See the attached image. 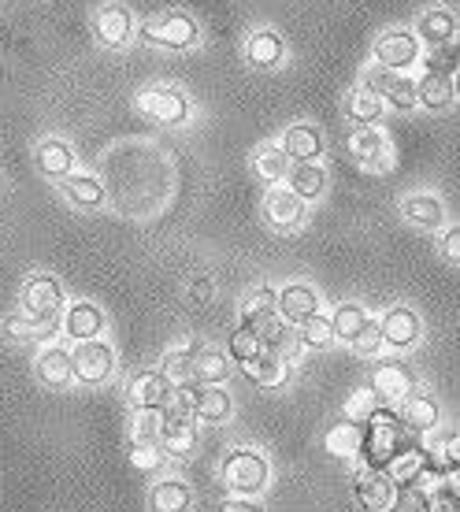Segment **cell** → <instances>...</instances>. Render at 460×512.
<instances>
[{
  "instance_id": "1",
  "label": "cell",
  "mask_w": 460,
  "mask_h": 512,
  "mask_svg": "<svg viewBox=\"0 0 460 512\" xmlns=\"http://www.w3.org/2000/svg\"><path fill=\"white\" fill-rule=\"evenodd\" d=\"M219 483L230 498H260L271 487V461L256 446H230L219 461Z\"/></svg>"
},
{
  "instance_id": "2",
  "label": "cell",
  "mask_w": 460,
  "mask_h": 512,
  "mask_svg": "<svg viewBox=\"0 0 460 512\" xmlns=\"http://www.w3.org/2000/svg\"><path fill=\"white\" fill-rule=\"evenodd\" d=\"M19 312H23L26 320H34L38 327L52 331L56 323H64V312H67V297H64V282L56 279V275H30L23 286V294H19Z\"/></svg>"
},
{
  "instance_id": "3",
  "label": "cell",
  "mask_w": 460,
  "mask_h": 512,
  "mask_svg": "<svg viewBox=\"0 0 460 512\" xmlns=\"http://www.w3.org/2000/svg\"><path fill=\"white\" fill-rule=\"evenodd\" d=\"M141 41L160 52H190L201 41V26L190 12H160L141 26Z\"/></svg>"
},
{
  "instance_id": "4",
  "label": "cell",
  "mask_w": 460,
  "mask_h": 512,
  "mask_svg": "<svg viewBox=\"0 0 460 512\" xmlns=\"http://www.w3.org/2000/svg\"><path fill=\"white\" fill-rule=\"evenodd\" d=\"M138 112L160 127H186L193 116V104L179 86H149L138 93Z\"/></svg>"
},
{
  "instance_id": "5",
  "label": "cell",
  "mask_w": 460,
  "mask_h": 512,
  "mask_svg": "<svg viewBox=\"0 0 460 512\" xmlns=\"http://www.w3.org/2000/svg\"><path fill=\"white\" fill-rule=\"evenodd\" d=\"M423 45L420 34L416 30H383L379 38H375V45H371V56H375V64H383L386 71H394V75H401V71H409V67H416L423 60Z\"/></svg>"
},
{
  "instance_id": "6",
  "label": "cell",
  "mask_w": 460,
  "mask_h": 512,
  "mask_svg": "<svg viewBox=\"0 0 460 512\" xmlns=\"http://www.w3.org/2000/svg\"><path fill=\"white\" fill-rule=\"evenodd\" d=\"M379 327H383V342L390 353H412V349L423 342L420 312L409 305H390L383 316H379Z\"/></svg>"
},
{
  "instance_id": "7",
  "label": "cell",
  "mask_w": 460,
  "mask_h": 512,
  "mask_svg": "<svg viewBox=\"0 0 460 512\" xmlns=\"http://www.w3.org/2000/svg\"><path fill=\"white\" fill-rule=\"evenodd\" d=\"M349 153L364 171L371 175H386L394 167V145L386 138V130L379 127H357L349 134Z\"/></svg>"
},
{
  "instance_id": "8",
  "label": "cell",
  "mask_w": 460,
  "mask_h": 512,
  "mask_svg": "<svg viewBox=\"0 0 460 512\" xmlns=\"http://www.w3.org/2000/svg\"><path fill=\"white\" fill-rule=\"evenodd\" d=\"M264 219L279 234H294L308 223V205L290 186H268V193H264Z\"/></svg>"
},
{
  "instance_id": "9",
  "label": "cell",
  "mask_w": 460,
  "mask_h": 512,
  "mask_svg": "<svg viewBox=\"0 0 460 512\" xmlns=\"http://www.w3.org/2000/svg\"><path fill=\"white\" fill-rule=\"evenodd\" d=\"M353 494H357L364 512H390L397 509L401 498V483L390 479V472H375V468H360L353 475Z\"/></svg>"
},
{
  "instance_id": "10",
  "label": "cell",
  "mask_w": 460,
  "mask_h": 512,
  "mask_svg": "<svg viewBox=\"0 0 460 512\" xmlns=\"http://www.w3.org/2000/svg\"><path fill=\"white\" fill-rule=\"evenodd\" d=\"M71 357H75V379L82 386H101L112 379L115 349L108 346V342H101V338H93V342H75Z\"/></svg>"
},
{
  "instance_id": "11",
  "label": "cell",
  "mask_w": 460,
  "mask_h": 512,
  "mask_svg": "<svg viewBox=\"0 0 460 512\" xmlns=\"http://www.w3.org/2000/svg\"><path fill=\"white\" fill-rule=\"evenodd\" d=\"M93 34L104 49H127L130 38H134V15H130L127 4L119 0H108L93 12Z\"/></svg>"
},
{
  "instance_id": "12",
  "label": "cell",
  "mask_w": 460,
  "mask_h": 512,
  "mask_svg": "<svg viewBox=\"0 0 460 512\" xmlns=\"http://www.w3.org/2000/svg\"><path fill=\"white\" fill-rule=\"evenodd\" d=\"M171 390H175V383H171V379H167L160 368H145V372L130 375V383H127V405H130V412L167 409V401H171Z\"/></svg>"
},
{
  "instance_id": "13",
  "label": "cell",
  "mask_w": 460,
  "mask_h": 512,
  "mask_svg": "<svg viewBox=\"0 0 460 512\" xmlns=\"http://www.w3.org/2000/svg\"><path fill=\"white\" fill-rule=\"evenodd\" d=\"M371 386H375V394L383 397V405H405L420 383H416V375L409 372V364H401V360H383L375 372H371Z\"/></svg>"
},
{
  "instance_id": "14",
  "label": "cell",
  "mask_w": 460,
  "mask_h": 512,
  "mask_svg": "<svg viewBox=\"0 0 460 512\" xmlns=\"http://www.w3.org/2000/svg\"><path fill=\"white\" fill-rule=\"evenodd\" d=\"M34 375H38L41 386H49V390H67L75 379V357H71V349L60 346V342H49V346H41V353L34 357Z\"/></svg>"
},
{
  "instance_id": "15",
  "label": "cell",
  "mask_w": 460,
  "mask_h": 512,
  "mask_svg": "<svg viewBox=\"0 0 460 512\" xmlns=\"http://www.w3.org/2000/svg\"><path fill=\"white\" fill-rule=\"evenodd\" d=\"M416 34L427 49H449V45H457V34H460V19L453 8L446 4H435V8H427L420 15V23H416Z\"/></svg>"
},
{
  "instance_id": "16",
  "label": "cell",
  "mask_w": 460,
  "mask_h": 512,
  "mask_svg": "<svg viewBox=\"0 0 460 512\" xmlns=\"http://www.w3.org/2000/svg\"><path fill=\"white\" fill-rule=\"evenodd\" d=\"M282 60H286V41H282L279 30L256 26L245 38V64L253 71H275V67H282Z\"/></svg>"
},
{
  "instance_id": "17",
  "label": "cell",
  "mask_w": 460,
  "mask_h": 512,
  "mask_svg": "<svg viewBox=\"0 0 460 512\" xmlns=\"http://www.w3.org/2000/svg\"><path fill=\"white\" fill-rule=\"evenodd\" d=\"M282 149L290 153V160L294 164H316L323 156V149H327V138H323V130L316 127V123H290V127L282 130Z\"/></svg>"
},
{
  "instance_id": "18",
  "label": "cell",
  "mask_w": 460,
  "mask_h": 512,
  "mask_svg": "<svg viewBox=\"0 0 460 512\" xmlns=\"http://www.w3.org/2000/svg\"><path fill=\"white\" fill-rule=\"evenodd\" d=\"M401 219L416 227V231H431L442 234L446 231V205L438 201L435 193H409L401 201Z\"/></svg>"
},
{
  "instance_id": "19",
  "label": "cell",
  "mask_w": 460,
  "mask_h": 512,
  "mask_svg": "<svg viewBox=\"0 0 460 512\" xmlns=\"http://www.w3.org/2000/svg\"><path fill=\"white\" fill-rule=\"evenodd\" d=\"M279 316L290 327H301L305 320L320 316V294L308 282H286L279 290Z\"/></svg>"
},
{
  "instance_id": "20",
  "label": "cell",
  "mask_w": 460,
  "mask_h": 512,
  "mask_svg": "<svg viewBox=\"0 0 460 512\" xmlns=\"http://www.w3.org/2000/svg\"><path fill=\"white\" fill-rule=\"evenodd\" d=\"M34 164H38L41 175H45V179H52V182H64L78 171V167H75L78 164L75 149H71L64 138L38 141V149H34Z\"/></svg>"
},
{
  "instance_id": "21",
  "label": "cell",
  "mask_w": 460,
  "mask_h": 512,
  "mask_svg": "<svg viewBox=\"0 0 460 512\" xmlns=\"http://www.w3.org/2000/svg\"><path fill=\"white\" fill-rule=\"evenodd\" d=\"M149 509L153 512H190L193 509V487L182 475H160L149 487Z\"/></svg>"
},
{
  "instance_id": "22",
  "label": "cell",
  "mask_w": 460,
  "mask_h": 512,
  "mask_svg": "<svg viewBox=\"0 0 460 512\" xmlns=\"http://www.w3.org/2000/svg\"><path fill=\"white\" fill-rule=\"evenodd\" d=\"M64 334L67 338H75V342H93V338H101L104 331V312L101 305H93V301H75V305H67L64 312Z\"/></svg>"
},
{
  "instance_id": "23",
  "label": "cell",
  "mask_w": 460,
  "mask_h": 512,
  "mask_svg": "<svg viewBox=\"0 0 460 512\" xmlns=\"http://www.w3.org/2000/svg\"><path fill=\"white\" fill-rule=\"evenodd\" d=\"M342 112L345 119L353 123V127H379V119L386 116V101L379 93L364 90V86H353V90H345L342 97Z\"/></svg>"
},
{
  "instance_id": "24",
  "label": "cell",
  "mask_w": 460,
  "mask_h": 512,
  "mask_svg": "<svg viewBox=\"0 0 460 512\" xmlns=\"http://www.w3.org/2000/svg\"><path fill=\"white\" fill-rule=\"evenodd\" d=\"M401 420L409 427V435H435L438 423H442V405L427 390H416V394L401 405Z\"/></svg>"
},
{
  "instance_id": "25",
  "label": "cell",
  "mask_w": 460,
  "mask_h": 512,
  "mask_svg": "<svg viewBox=\"0 0 460 512\" xmlns=\"http://www.w3.org/2000/svg\"><path fill=\"white\" fill-rule=\"evenodd\" d=\"M60 190H64L67 205L78 208V212H93V208H101L104 197H108L101 175H93V171H75L71 179L60 182Z\"/></svg>"
},
{
  "instance_id": "26",
  "label": "cell",
  "mask_w": 460,
  "mask_h": 512,
  "mask_svg": "<svg viewBox=\"0 0 460 512\" xmlns=\"http://www.w3.org/2000/svg\"><path fill=\"white\" fill-rule=\"evenodd\" d=\"M201 349H205V342H201V338L182 334L179 342L164 353V360H160V372H164L171 383H186V379H193V364H197V357H201Z\"/></svg>"
},
{
  "instance_id": "27",
  "label": "cell",
  "mask_w": 460,
  "mask_h": 512,
  "mask_svg": "<svg viewBox=\"0 0 460 512\" xmlns=\"http://www.w3.org/2000/svg\"><path fill=\"white\" fill-rule=\"evenodd\" d=\"M253 171L268 186H282V182L290 179V171H294V160L282 149V141H264L253 153Z\"/></svg>"
},
{
  "instance_id": "28",
  "label": "cell",
  "mask_w": 460,
  "mask_h": 512,
  "mask_svg": "<svg viewBox=\"0 0 460 512\" xmlns=\"http://www.w3.org/2000/svg\"><path fill=\"white\" fill-rule=\"evenodd\" d=\"M197 420H190V416H171L167 412V423L164 431H160V446L167 449V457H175V461H182V457H190L193 449H197Z\"/></svg>"
},
{
  "instance_id": "29",
  "label": "cell",
  "mask_w": 460,
  "mask_h": 512,
  "mask_svg": "<svg viewBox=\"0 0 460 512\" xmlns=\"http://www.w3.org/2000/svg\"><path fill=\"white\" fill-rule=\"evenodd\" d=\"M242 372H245V379H249V383L264 386V390H282V386L290 383V364H286L275 349H264L253 364H245Z\"/></svg>"
},
{
  "instance_id": "30",
  "label": "cell",
  "mask_w": 460,
  "mask_h": 512,
  "mask_svg": "<svg viewBox=\"0 0 460 512\" xmlns=\"http://www.w3.org/2000/svg\"><path fill=\"white\" fill-rule=\"evenodd\" d=\"M457 101V90H453V78L449 75H438V71H427L420 78V108L423 112H431V116H442L449 112Z\"/></svg>"
},
{
  "instance_id": "31",
  "label": "cell",
  "mask_w": 460,
  "mask_h": 512,
  "mask_svg": "<svg viewBox=\"0 0 460 512\" xmlns=\"http://www.w3.org/2000/svg\"><path fill=\"white\" fill-rule=\"evenodd\" d=\"M323 449L331 453V457H342V461H357L360 449H364V427L360 423H334L331 431L323 435Z\"/></svg>"
},
{
  "instance_id": "32",
  "label": "cell",
  "mask_w": 460,
  "mask_h": 512,
  "mask_svg": "<svg viewBox=\"0 0 460 512\" xmlns=\"http://www.w3.org/2000/svg\"><path fill=\"white\" fill-rule=\"evenodd\" d=\"M286 186H290V190H294L305 205H312V201H320L323 193H327L331 179H327V167H323V164H294V171H290Z\"/></svg>"
},
{
  "instance_id": "33",
  "label": "cell",
  "mask_w": 460,
  "mask_h": 512,
  "mask_svg": "<svg viewBox=\"0 0 460 512\" xmlns=\"http://www.w3.org/2000/svg\"><path fill=\"white\" fill-rule=\"evenodd\" d=\"M275 316H279V290H271V286H260L242 301V323L253 327L256 334H260V327H268Z\"/></svg>"
},
{
  "instance_id": "34",
  "label": "cell",
  "mask_w": 460,
  "mask_h": 512,
  "mask_svg": "<svg viewBox=\"0 0 460 512\" xmlns=\"http://www.w3.org/2000/svg\"><path fill=\"white\" fill-rule=\"evenodd\" d=\"M371 312L360 301H342V305H334L331 312V323H334V334H338V342H345V346H353L360 338V331L368 327Z\"/></svg>"
},
{
  "instance_id": "35",
  "label": "cell",
  "mask_w": 460,
  "mask_h": 512,
  "mask_svg": "<svg viewBox=\"0 0 460 512\" xmlns=\"http://www.w3.org/2000/svg\"><path fill=\"white\" fill-rule=\"evenodd\" d=\"M427 461H431V449H423V446H416V442H409V446L397 453L394 461H390V479L394 483H401V487H412V479L427 468Z\"/></svg>"
},
{
  "instance_id": "36",
  "label": "cell",
  "mask_w": 460,
  "mask_h": 512,
  "mask_svg": "<svg viewBox=\"0 0 460 512\" xmlns=\"http://www.w3.org/2000/svg\"><path fill=\"white\" fill-rule=\"evenodd\" d=\"M297 342L308 349V353H327L331 346H338V334H334V323L331 316H312L297 327Z\"/></svg>"
},
{
  "instance_id": "37",
  "label": "cell",
  "mask_w": 460,
  "mask_h": 512,
  "mask_svg": "<svg viewBox=\"0 0 460 512\" xmlns=\"http://www.w3.org/2000/svg\"><path fill=\"white\" fill-rule=\"evenodd\" d=\"M193 379L201 386H223L230 379V357L223 349L205 346L201 357H197V364H193Z\"/></svg>"
},
{
  "instance_id": "38",
  "label": "cell",
  "mask_w": 460,
  "mask_h": 512,
  "mask_svg": "<svg viewBox=\"0 0 460 512\" xmlns=\"http://www.w3.org/2000/svg\"><path fill=\"white\" fill-rule=\"evenodd\" d=\"M264 338L253 331V327H245V323H238L234 331H230V338H227V357L234 360V364H253L260 353H264Z\"/></svg>"
},
{
  "instance_id": "39",
  "label": "cell",
  "mask_w": 460,
  "mask_h": 512,
  "mask_svg": "<svg viewBox=\"0 0 460 512\" xmlns=\"http://www.w3.org/2000/svg\"><path fill=\"white\" fill-rule=\"evenodd\" d=\"M383 101L390 112H397V116H412V112L420 108V82L409 75H394V82H390V90H386Z\"/></svg>"
},
{
  "instance_id": "40",
  "label": "cell",
  "mask_w": 460,
  "mask_h": 512,
  "mask_svg": "<svg viewBox=\"0 0 460 512\" xmlns=\"http://www.w3.org/2000/svg\"><path fill=\"white\" fill-rule=\"evenodd\" d=\"M383 409V397L375 394V386H357V390H353V394L345 397V405H342V420H349V423H360V427H364V423L371 420V416H375V412Z\"/></svg>"
},
{
  "instance_id": "41",
  "label": "cell",
  "mask_w": 460,
  "mask_h": 512,
  "mask_svg": "<svg viewBox=\"0 0 460 512\" xmlns=\"http://www.w3.org/2000/svg\"><path fill=\"white\" fill-rule=\"evenodd\" d=\"M230 416H234V397L227 394V386H205L201 390L197 423H227Z\"/></svg>"
},
{
  "instance_id": "42",
  "label": "cell",
  "mask_w": 460,
  "mask_h": 512,
  "mask_svg": "<svg viewBox=\"0 0 460 512\" xmlns=\"http://www.w3.org/2000/svg\"><path fill=\"white\" fill-rule=\"evenodd\" d=\"M127 457H130V468L141 475H160L167 468V461H171L160 442H130Z\"/></svg>"
},
{
  "instance_id": "43",
  "label": "cell",
  "mask_w": 460,
  "mask_h": 512,
  "mask_svg": "<svg viewBox=\"0 0 460 512\" xmlns=\"http://www.w3.org/2000/svg\"><path fill=\"white\" fill-rule=\"evenodd\" d=\"M164 423H167V409L130 412V442H160Z\"/></svg>"
},
{
  "instance_id": "44",
  "label": "cell",
  "mask_w": 460,
  "mask_h": 512,
  "mask_svg": "<svg viewBox=\"0 0 460 512\" xmlns=\"http://www.w3.org/2000/svg\"><path fill=\"white\" fill-rule=\"evenodd\" d=\"M201 390H205V386L197 383V379L175 383L171 401H167V412H171V416H190V420H197V409H201Z\"/></svg>"
},
{
  "instance_id": "45",
  "label": "cell",
  "mask_w": 460,
  "mask_h": 512,
  "mask_svg": "<svg viewBox=\"0 0 460 512\" xmlns=\"http://www.w3.org/2000/svg\"><path fill=\"white\" fill-rule=\"evenodd\" d=\"M412 490H416V498H420V501L435 498V494H442V490H446V464L438 461L435 453H431L427 468H423V472L412 479Z\"/></svg>"
},
{
  "instance_id": "46",
  "label": "cell",
  "mask_w": 460,
  "mask_h": 512,
  "mask_svg": "<svg viewBox=\"0 0 460 512\" xmlns=\"http://www.w3.org/2000/svg\"><path fill=\"white\" fill-rule=\"evenodd\" d=\"M4 334H8L12 342H38V338H45L49 331L38 327L34 320H26L23 312H19V316H8V320H4Z\"/></svg>"
},
{
  "instance_id": "47",
  "label": "cell",
  "mask_w": 460,
  "mask_h": 512,
  "mask_svg": "<svg viewBox=\"0 0 460 512\" xmlns=\"http://www.w3.org/2000/svg\"><path fill=\"white\" fill-rule=\"evenodd\" d=\"M386 349L383 342V327H379V320H368V327L360 331V338L353 342V353H360V357H379Z\"/></svg>"
},
{
  "instance_id": "48",
  "label": "cell",
  "mask_w": 460,
  "mask_h": 512,
  "mask_svg": "<svg viewBox=\"0 0 460 512\" xmlns=\"http://www.w3.org/2000/svg\"><path fill=\"white\" fill-rule=\"evenodd\" d=\"M390 82H394V71H386V67L375 64V60H371V67H364V75H360V86L371 93H379V97H386Z\"/></svg>"
},
{
  "instance_id": "49",
  "label": "cell",
  "mask_w": 460,
  "mask_h": 512,
  "mask_svg": "<svg viewBox=\"0 0 460 512\" xmlns=\"http://www.w3.org/2000/svg\"><path fill=\"white\" fill-rule=\"evenodd\" d=\"M438 256L460 268V223H449L446 231L438 234Z\"/></svg>"
},
{
  "instance_id": "50",
  "label": "cell",
  "mask_w": 460,
  "mask_h": 512,
  "mask_svg": "<svg viewBox=\"0 0 460 512\" xmlns=\"http://www.w3.org/2000/svg\"><path fill=\"white\" fill-rule=\"evenodd\" d=\"M442 464H460V427H453L446 438H438V446L431 449Z\"/></svg>"
},
{
  "instance_id": "51",
  "label": "cell",
  "mask_w": 460,
  "mask_h": 512,
  "mask_svg": "<svg viewBox=\"0 0 460 512\" xmlns=\"http://www.w3.org/2000/svg\"><path fill=\"white\" fill-rule=\"evenodd\" d=\"M460 67V52L457 45H449V49H435V60H431V67L427 71H438V75H449L453 78V71Z\"/></svg>"
},
{
  "instance_id": "52",
  "label": "cell",
  "mask_w": 460,
  "mask_h": 512,
  "mask_svg": "<svg viewBox=\"0 0 460 512\" xmlns=\"http://www.w3.org/2000/svg\"><path fill=\"white\" fill-rule=\"evenodd\" d=\"M420 505H423V512H460V494H453V490H442V494L420 501Z\"/></svg>"
},
{
  "instance_id": "53",
  "label": "cell",
  "mask_w": 460,
  "mask_h": 512,
  "mask_svg": "<svg viewBox=\"0 0 460 512\" xmlns=\"http://www.w3.org/2000/svg\"><path fill=\"white\" fill-rule=\"evenodd\" d=\"M216 512H268L256 498H223L216 505Z\"/></svg>"
},
{
  "instance_id": "54",
  "label": "cell",
  "mask_w": 460,
  "mask_h": 512,
  "mask_svg": "<svg viewBox=\"0 0 460 512\" xmlns=\"http://www.w3.org/2000/svg\"><path fill=\"white\" fill-rule=\"evenodd\" d=\"M190 297H197V301H208V297H216V282H212V279H193Z\"/></svg>"
},
{
  "instance_id": "55",
  "label": "cell",
  "mask_w": 460,
  "mask_h": 512,
  "mask_svg": "<svg viewBox=\"0 0 460 512\" xmlns=\"http://www.w3.org/2000/svg\"><path fill=\"white\" fill-rule=\"evenodd\" d=\"M446 490L460 494V464H446Z\"/></svg>"
},
{
  "instance_id": "56",
  "label": "cell",
  "mask_w": 460,
  "mask_h": 512,
  "mask_svg": "<svg viewBox=\"0 0 460 512\" xmlns=\"http://www.w3.org/2000/svg\"><path fill=\"white\" fill-rule=\"evenodd\" d=\"M453 90H457V97H460V67L453 71Z\"/></svg>"
}]
</instances>
